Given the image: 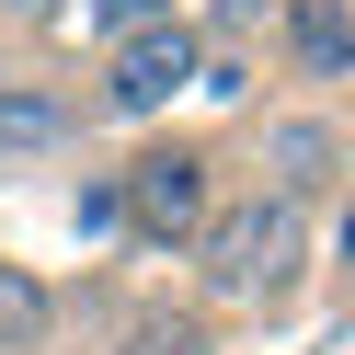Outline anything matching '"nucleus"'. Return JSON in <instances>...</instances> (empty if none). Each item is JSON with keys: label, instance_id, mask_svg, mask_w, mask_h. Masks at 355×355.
I'll use <instances>...</instances> for the list:
<instances>
[{"label": "nucleus", "instance_id": "1a4fd4ad", "mask_svg": "<svg viewBox=\"0 0 355 355\" xmlns=\"http://www.w3.org/2000/svg\"><path fill=\"white\" fill-rule=\"evenodd\" d=\"M126 355H195V332H184V321H149V332H138Z\"/></svg>", "mask_w": 355, "mask_h": 355}, {"label": "nucleus", "instance_id": "9b49d317", "mask_svg": "<svg viewBox=\"0 0 355 355\" xmlns=\"http://www.w3.org/2000/svg\"><path fill=\"white\" fill-rule=\"evenodd\" d=\"M12 69H24V58H12V35H0V80H12Z\"/></svg>", "mask_w": 355, "mask_h": 355}, {"label": "nucleus", "instance_id": "0eeeda50", "mask_svg": "<svg viewBox=\"0 0 355 355\" xmlns=\"http://www.w3.org/2000/svg\"><path fill=\"white\" fill-rule=\"evenodd\" d=\"M46 321H58V298L24 275V263H0V355H35V344H46Z\"/></svg>", "mask_w": 355, "mask_h": 355}, {"label": "nucleus", "instance_id": "20e7f679", "mask_svg": "<svg viewBox=\"0 0 355 355\" xmlns=\"http://www.w3.org/2000/svg\"><path fill=\"white\" fill-rule=\"evenodd\" d=\"M195 69H207V35H195L184 12H161V24L115 35V58H103V92H92V115H161V103H184V92H195Z\"/></svg>", "mask_w": 355, "mask_h": 355}, {"label": "nucleus", "instance_id": "39448f33", "mask_svg": "<svg viewBox=\"0 0 355 355\" xmlns=\"http://www.w3.org/2000/svg\"><path fill=\"white\" fill-rule=\"evenodd\" d=\"M80 126H92V103H80L69 80H35V69H12V80H0V172L58 161Z\"/></svg>", "mask_w": 355, "mask_h": 355}, {"label": "nucleus", "instance_id": "6e6552de", "mask_svg": "<svg viewBox=\"0 0 355 355\" xmlns=\"http://www.w3.org/2000/svg\"><path fill=\"white\" fill-rule=\"evenodd\" d=\"M92 24L103 35H138V24H161V0H92Z\"/></svg>", "mask_w": 355, "mask_h": 355}, {"label": "nucleus", "instance_id": "f03ea898", "mask_svg": "<svg viewBox=\"0 0 355 355\" xmlns=\"http://www.w3.org/2000/svg\"><path fill=\"white\" fill-rule=\"evenodd\" d=\"M344 172H355V138H344V103H321V92L263 103L252 138H241V184L286 195V207H309V218L344 207Z\"/></svg>", "mask_w": 355, "mask_h": 355}, {"label": "nucleus", "instance_id": "423d86ee", "mask_svg": "<svg viewBox=\"0 0 355 355\" xmlns=\"http://www.w3.org/2000/svg\"><path fill=\"white\" fill-rule=\"evenodd\" d=\"M275 46H286V80L332 103L355 80V0H275Z\"/></svg>", "mask_w": 355, "mask_h": 355}, {"label": "nucleus", "instance_id": "7ed1b4c3", "mask_svg": "<svg viewBox=\"0 0 355 355\" xmlns=\"http://www.w3.org/2000/svg\"><path fill=\"white\" fill-rule=\"evenodd\" d=\"M218 195H230V161H218V138H149L138 161H126V230L184 252V241L207 230V207H218Z\"/></svg>", "mask_w": 355, "mask_h": 355}, {"label": "nucleus", "instance_id": "9d476101", "mask_svg": "<svg viewBox=\"0 0 355 355\" xmlns=\"http://www.w3.org/2000/svg\"><path fill=\"white\" fill-rule=\"evenodd\" d=\"M58 12H69V0H0V35L12 24H58Z\"/></svg>", "mask_w": 355, "mask_h": 355}, {"label": "nucleus", "instance_id": "f257e3e1", "mask_svg": "<svg viewBox=\"0 0 355 355\" xmlns=\"http://www.w3.org/2000/svg\"><path fill=\"white\" fill-rule=\"evenodd\" d=\"M184 252H195V286H207L218 309H263V298H286V286L309 275V207H286V195H263V184H230Z\"/></svg>", "mask_w": 355, "mask_h": 355}]
</instances>
